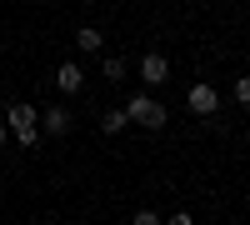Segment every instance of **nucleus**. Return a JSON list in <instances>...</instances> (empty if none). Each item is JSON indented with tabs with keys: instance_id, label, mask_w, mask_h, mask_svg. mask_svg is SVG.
<instances>
[{
	"instance_id": "obj_7",
	"label": "nucleus",
	"mask_w": 250,
	"mask_h": 225,
	"mask_svg": "<svg viewBox=\"0 0 250 225\" xmlns=\"http://www.w3.org/2000/svg\"><path fill=\"white\" fill-rule=\"evenodd\" d=\"M75 45L85 50V55H95L100 45H105V40H100V30H95V25H85V30H75Z\"/></svg>"
},
{
	"instance_id": "obj_2",
	"label": "nucleus",
	"mask_w": 250,
	"mask_h": 225,
	"mask_svg": "<svg viewBox=\"0 0 250 225\" xmlns=\"http://www.w3.org/2000/svg\"><path fill=\"white\" fill-rule=\"evenodd\" d=\"M5 125H10V135L20 140V145L35 150V140H40V110L35 105H10L5 110Z\"/></svg>"
},
{
	"instance_id": "obj_3",
	"label": "nucleus",
	"mask_w": 250,
	"mask_h": 225,
	"mask_svg": "<svg viewBox=\"0 0 250 225\" xmlns=\"http://www.w3.org/2000/svg\"><path fill=\"white\" fill-rule=\"evenodd\" d=\"M140 80H145V90H150V85H165V80H170V60H165L160 50H145V60H140Z\"/></svg>"
},
{
	"instance_id": "obj_8",
	"label": "nucleus",
	"mask_w": 250,
	"mask_h": 225,
	"mask_svg": "<svg viewBox=\"0 0 250 225\" xmlns=\"http://www.w3.org/2000/svg\"><path fill=\"white\" fill-rule=\"evenodd\" d=\"M125 125H130V115H125V110H105V115H100V130H105V135H120Z\"/></svg>"
},
{
	"instance_id": "obj_4",
	"label": "nucleus",
	"mask_w": 250,
	"mask_h": 225,
	"mask_svg": "<svg viewBox=\"0 0 250 225\" xmlns=\"http://www.w3.org/2000/svg\"><path fill=\"white\" fill-rule=\"evenodd\" d=\"M185 100H190V110H195V115H215V110H220V95H215V85H205V80H195Z\"/></svg>"
},
{
	"instance_id": "obj_9",
	"label": "nucleus",
	"mask_w": 250,
	"mask_h": 225,
	"mask_svg": "<svg viewBox=\"0 0 250 225\" xmlns=\"http://www.w3.org/2000/svg\"><path fill=\"white\" fill-rule=\"evenodd\" d=\"M100 70H105V80H110V85H120V80L130 75V70H125V60H120V55H105V65H100Z\"/></svg>"
},
{
	"instance_id": "obj_5",
	"label": "nucleus",
	"mask_w": 250,
	"mask_h": 225,
	"mask_svg": "<svg viewBox=\"0 0 250 225\" xmlns=\"http://www.w3.org/2000/svg\"><path fill=\"white\" fill-rule=\"evenodd\" d=\"M55 85H60V90H65V95H75L80 85H85V70H80V65H75V60H65V65H60V70H55Z\"/></svg>"
},
{
	"instance_id": "obj_10",
	"label": "nucleus",
	"mask_w": 250,
	"mask_h": 225,
	"mask_svg": "<svg viewBox=\"0 0 250 225\" xmlns=\"http://www.w3.org/2000/svg\"><path fill=\"white\" fill-rule=\"evenodd\" d=\"M235 100H240V105H250V75L235 80Z\"/></svg>"
},
{
	"instance_id": "obj_6",
	"label": "nucleus",
	"mask_w": 250,
	"mask_h": 225,
	"mask_svg": "<svg viewBox=\"0 0 250 225\" xmlns=\"http://www.w3.org/2000/svg\"><path fill=\"white\" fill-rule=\"evenodd\" d=\"M40 130L45 135H65L70 130V110H40Z\"/></svg>"
},
{
	"instance_id": "obj_1",
	"label": "nucleus",
	"mask_w": 250,
	"mask_h": 225,
	"mask_svg": "<svg viewBox=\"0 0 250 225\" xmlns=\"http://www.w3.org/2000/svg\"><path fill=\"white\" fill-rule=\"evenodd\" d=\"M125 115H130V125H145V130H160L165 120H170V110H165L150 90H140V95L125 100Z\"/></svg>"
},
{
	"instance_id": "obj_11",
	"label": "nucleus",
	"mask_w": 250,
	"mask_h": 225,
	"mask_svg": "<svg viewBox=\"0 0 250 225\" xmlns=\"http://www.w3.org/2000/svg\"><path fill=\"white\" fill-rule=\"evenodd\" d=\"M5 140H10V125H5V120H0V145H5Z\"/></svg>"
}]
</instances>
